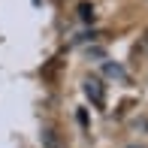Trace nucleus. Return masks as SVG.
I'll list each match as a JSON object with an SVG mask.
<instances>
[{"mask_svg": "<svg viewBox=\"0 0 148 148\" xmlns=\"http://www.w3.org/2000/svg\"><path fill=\"white\" fill-rule=\"evenodd\" d=\"M85 94L94 97V103H103V91H100V82H97V79H88V82H85Z\"/></svg>", "mask_w": 148, "mask_h": 148, "instance_id": "f257e3e1", "label": "nucleus"}]
</instances>
